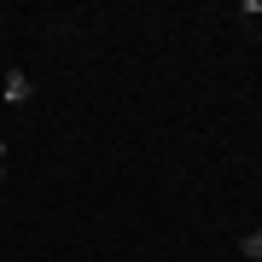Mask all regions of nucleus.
<instances>
[{
    "instance_id": "obj_1",
    "label": "nucleus",
    "mask_w": 262,
    "mask_h": 262,
    "mask_svg": "<svg viewBox=\"0 0 262 262\" xmlns=\"http://www.w3.org/2000/svg\"><path fill=\"white\" fill-rule=\"evenodd\" d=\"M6 99H12V105L29 99V76H24V70H6Z\"/></svg>"
},
{
    "instance_id": "obj_3",
    "label": "nucleus",
    "mask_w": 262,
    "mask_h": 262,
    "mask_svg": "<svg viewBox=\"0 0 262 262\" xmlns=\"http://www.w3.org/2000/svg\"><path fill=\"white\" fill-rule=\"evenodd\" d=\"M256 262H262V256H256Z\"/></svg>"
},
{
    "instance_id": "obj_2",
    "label": "nucleus",
    "mask_w": 262,
    "mask_h": 262,
    "mask_svg": "<svg viewBox=\"0 0 262 262\" xmlns=\"http://www.w3.org/2000/svg\"><path fill=\"white\" fill-rule=\"evenodd\" d=\"M239 251H245V256H251V262L262 256V227H256V233H245V245H239Z\"/></svg>"
}]
</instances>
